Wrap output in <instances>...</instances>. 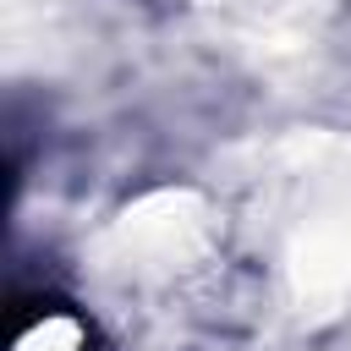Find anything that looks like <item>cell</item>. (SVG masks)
I'll return each instance as SVG.
<instances>
[{
  "mask_svg": "<svg viewBox=\"0 0 351 351\" xmlns=\"http://www.w3.org/2000/svg\"><path fill=\"white\" fill-rule=\"evenodd\" d=\"M11 351H93V340H88V324L77 313L49 307V313H38V318H27L16 329Z\"/></svg>",
  "mask_w": 351,
  "mask_h": 351,
  "instance_id": "3",
  "label": "cell"
},
{
  "mask_svg": "<svg viewBox=\"0 0 351 351\" xmlns=\"http://www.w3.org/2000/svg\"><path fill=\"white\" fill-rule=\"evenodd\" d=\"M225 236L296 318L351 307V132H285L252 154Z\"/></svg>",
  "mask_w": 351,
  "mask_h": 351,
  "instance_id": "1",
  "label": "cell"
},
{
  "mask_svg": "<svg viewBox=\"0 0 351 351\" xmlns=\"http://www.w3.org/2000/svg\"><path fill=\"white\" fill-rule=\"evenodd\" d=\"M225 247V208L214 197L192 186H159L126 203L93 236V269L126 291H170L203 274Z\"/></svg>",
  "mask_w": 351,
  "mask_h": 351,
  "instance_id": "2",
  "label": "cell"
}]
</instances>
